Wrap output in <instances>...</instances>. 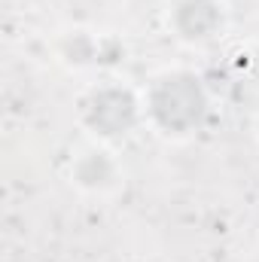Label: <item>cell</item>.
Wrapping results in <instances>:
<instances>
[{
    "label": "cell",
    "mask_w": 259,
    "mask_h": 262,
    "mask_svg": "<svg viewBox=\"0 0 259 262\" xmlns=\"http://www.w3.org/2000/svg\"><path fill=\"white\" fill-rule=\"evenodd\" d=\"M143 116L165 137H189L210 119V92L195 70H162L143 92Z\"/></svg>",
    "instance_id": "cell-1"
},
{
    "label": "cell",
    "mask_w": 259,
    "mask_h": 262,
    "mask_svg": "<svg viewBox=\"0 0 259 262\" xmlns=\"http://www.w3.org/2000/svg\"><path fill=\"white\" fill-rule=\"evenodd\" d=\"M76 116L98 143H113L140 125L143 101L122 82H95L76 98Z\"/></svg>",
    "instance_id": "cell-2"
},
{
    "label": "cell",
    "mask_w": 259,
    "mask_h": 262,
    "mask_svg": "<svg viewBox=\"0 0 259 262\" xmlns=\"http://www.w3.org/2000/svg\"><path fill=\"white\" fill-rule=\"evenodd\" d=\"M168 28L180 43L204 46L223 34L226 3L223 0H171Z\"/></svg>",
    "instance_id": "cell-3"
},
{
    "label": "cell",
    "mask_w": 259,
    "mask_h": 262,
    "mask_svg": "<svg viewBox=\"0 0 259 262\" xmlns=\"http://www.w3.org/2000/svg\"><path fill=\"white\" fill-rule=\"evenodd\" d=\"M70 180H73L76 189H82L89 195H107V192H113L119 186L122 168H119L116 156L104 143H89L73 156Z\"/></svg>",
    "instance_id": "cell-4"
},
{
    "label": "cell",
    "mask_w": 259,
    "mask_h": 262,
    "mask_svg": "<svg viewBox=\"0 0 259 262\" xmlns=\"http://www.w3.org/2000/svg\"><path fill=\"white\" fill-rule=\"evenodd\" d=\"M55 52H58V58L70 67H89V64L98 61L101 46H98V40H95L89 31L76 28V31H64V34L58 37Z\"/></svg>",
    "instance_id": "cell-5"
},
{
    "label": "cell",
    "mask_w": 259,
    "mask_h": 262,
    "mask_svg": "<svg viewBox=\"0 0 259 262\" xmlns=\"http://www.w3.org/2000/svg\"><path fill=\"white\" fill-rule=\"evenodd\" d=\"M253 70H256V76H259V49H256V55H253Z\"/></svg>",
    "instance_id": "cell-6"
},
{
    "label": "cell",
    "mask_w": 259,
    "mask_h": 262,
    "mask_svg": "<svg viewBox=\"0 0 259 262\" xmlns=\"http://www.w3.org/2000/svg\"><path fill=\"white\" fill-rule=\"evenodd\" d=\"M250 262H259V256H253V259H250Z\"/></svg>",
    "instance_id": "cell-7"
}]
</instances>
